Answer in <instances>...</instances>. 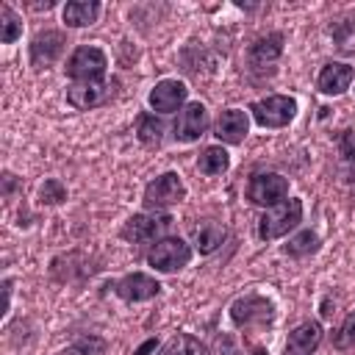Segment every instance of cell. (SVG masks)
I'll list each match as a JSON object with an SVG mask.
<instances>
[{
    "instance_id": "cell-19",
    "label": "cell",
    "mask_w": 355,
    "mask_h": 355,
    "mask_svg": "<svg viewBox=\"0 0 355 355\" xmlns=\"http://www.w3.org/2000/svg\"><path fill=\"white\" fill-rule=\"evenodd\" d=\"M227 166H230V155H227V150H225L222 144L205 147V150L200 153V158H197V169H200L202 175H211V178L227 172Z\"/></svg>"
},
{
    "instance_id": "cell-12",
    "label": "cell",
    "mask_w": 355,
    "mask_h": 355,
    "mask_svg": "<svg viewBox=\"0 0 355 355\" xmlns=\"http://www.w3.org/2000/svg\"><path fill=\"white\" fill-rule=\"evenodd\" d=\"M111 97V83L105 80H86V83H72L67 89V103L78 111H89L103 105Z\"/></svg>"
},
{
    "instance_id": "cell-3",
    "label": "cell",
    "mask_w": 355,
    "mask_h": 355,
    "mask_svg": "<svg viewBox=\"0 0 355 355\" xmlns=\"http://www.w3.org/2000/svg\"><path fill=\"white\" fill-rule=\"evenodd\" d=\"M67 75L75 83H86V80H103L105 69H108V58L97 44H80L72 50V55L67 58Z\"/></svg>"
},
{
    "instance_id": "cell-28",
    "label": "cell",
    "mask_w": 355,
    "mask_h": 355,
    "mask_svg": "<svg viewBox=\"0 0 355 355\" xmlns=\"http://www.w3.org/2000/svg\"><path fill=\"white\" fill-rule=\"evenodd\" d=\"M338 150H341L344 161H352V164H355V133H352V130H347V133L338 139Z\"/></svg>"
},
{
    "instance_id": "cell-21",
    "label": "cell",
    "mask_w": 355,
    "mask_h": 355,
    "mask_svg": "<svg viewBox=\"0 0 355 355\" xmlns=\"http://www.w3.org/2000/svg\"><path fill=\"white\" fill-rule=\"evenodd\" d=\"M161 355H211L205 349V344L191 336V333H178L175 338H169V344L161 349Z\"/></svg>"
},
{
    "instance_id": "cell-15",
    "label": "cell",
    "mask_w": 355,
    "mask_h": 355,
    "mask_svg": "<svg viewBox=\"0 0 355 355\" xmlns=\"http://www.w3.org/2000/svg\"><path fill=\"white\" fill-rule=\"evenodd\" d=\"M67 47V36L61 31H42L33 36L31 42V64L39 69V67H47L53 64Z\"/></svg>"
},
{
    "instance_id": "cell-7",
    "label": "cell",
    "mask_w": 355,
    "mask_h": 355,
    "mask_svg": "<svg viewBox=\"0 0 355 355\" xmlns=\"http://www.w3.org/2000/svg\"><path fill=\"white\" fill-rule=\"evenodd\" d=\"M288 197V180L277 172H255L247 183V200L261 208H272Z\"/></svg>"
},
{
    "instance_id": "cell-17",
    "label": "cell",
    "mask_w": 355,
    "mask_h": 355,
    "mask_svg": "<svg viewBox=\"0 0 355 355\" xmlns=\"http://www.w3.org/2000/svg\"><path fill=\"white\" fill-rule=\"evenodd\" d=\"M225 241V227L219 222H200L194 230H191V244L200 255H211L222 247Z\"/></svg>"
},
{
    "instance_id": "cell-11",
    "label": "cell",
    "mask_w": 355,
    "mask_h": 355,
    "mask_svg": "<svg viewBox=\"0 0 355 355\" xmlns=\"http://www.w3.org/2000/svg\"><path fill=\"white\" fill-rule=\"evenodd\" d=\"M175 139L178 141H197L208 130V108L202 103H189L175 119Z\"/></svg>"
},
{
    "instance_id": "cell-14",
    "label": "cell",
    "mask_w": 355,
    "mask_h": 355,
    "mask_svg": "<svg viewBox=\"0 0 355 355\" xmlns=\"http://www.w3.org/2000/svg\"><path fill=\"white\" fill-rule=\"evenodd\" d=\"M352 80H355V69L349 64H344V61H327L319 69L316 89L322 94H327V97H336V94H344Z\"/></svg>"
},
{
    "instance_id": "cell-22",
    "label": "cell",
    "mask_w": 355,
    "mask_h": 355,
    "mask_svg": "<svg viewBox=\"0 0 355 355\" xmlns=\"http://www.w3.org/2000/svg\"><path fill=\"white\" fill-rule=\"evenodd\" d=\"M105 349H108L105 338H100V336H94V333H83V336H78L67 349H61L58 355H105Z\"/></svg>"
},
{
    "instance_id": "cell-6",
    "label": "cell",
    "mask_w": 355,
    "mask_h": 355,
    "mask_svg": "<svg viewBox=\"0 0 355 355\" xmlns=\"http://www.w3.org/2000/svg\"><path fill=\"white\" fill-rule=\"evenodd\" d=\"M230 319L236 327H244V330L266 327L275 319V305L261 294H247L230 305Z\"/></svg>"
},
{
    "instance_id": "cell-5",
    "label": "cell",
    "mask_w": 355,
    "mask_h": 355,
    "mask_svg": "<svg viewBox=\"0 0 355 355\" xmlns=\"http://www.w3.org/2000/svg\"><path fill=\"white\" fill-rule=\"evenodd\" d=\"M191 261V247L178 236H164L147 252V263L155 272H178Z\"/></svg>"
},
{
    "instance_id": "cell-10",
    "label": "cell",
    "mask_w": 355,
    "mask_h": 355,
    "mask_svg": "<svg viewBox=\"0 0 355 355\" xmlns=\"http://www.w3.org/2000/svg\"><path fill=\"white\" fill-rule=\"evenodd\" d=\"M186 94H189V89H186L183 80H178V78H164V80H158V83L153 86L147 103H150V108L158 111V114H172V111H178V108L186 103Z\"/></svg>"
},
{
    "instance_id": "cell-18",
    "label": "cell",
    "mask_w": 355,
    "mask_h": 355,
    "mask_svg": "<svg viewBox=\"0 0 355 355\" xmlns=\"http://www.w3.org/2000/svg\"><path fill=\"white\" fill-rule=\"evenodd\" d=\"M61 17H64V22H67L69 28H86V25L97 22V17H100V3H97V0H72V3L64 6Z\"/></svg>"
},
{
    "instance_id": "cell-8",
    "label": "cell",
    "mask_w": 355,
    "mask_h": 355,
    "mask_svg": "<svg viewBox=\"0 0 355 355\" xmlns=\"http://www.w3.org/2000/svg\"><path fill=\"white\" fill-rule=\"evenodd\" d=\"M169 222H172L169 214H136L122 225L119 236L130 244H144V241L158 239L169 227Z\"/></svg>"
},
{
    "instance_id": "cell-24",
    "label": "cell",
    "mask_w": 355,
    "mask_h": 355,
    "mask_svg": "<svg viewBox=\"0 0 355 355\" xmlns=\"http://www.w3.org/2000/svg\"><path fill=\"white\" fill-rule=\"evenodd\" d=\"M319 250V236L313 233V230H300L294 239H288V244L283 247V252L286 255H291V258H305V255H311V252H316Z\"/></svg>"
},
{
    "instance_id": "cell-2",
    "label": "cell",
    "mask_w": 355,
    "mask_h": 355,
    "mask_svg": "<svg viewBox=\"0 0 355 355\" xmlns=\"http://www.w3.org/2000/svg\"><path fill=\"white\" fill-rule=\"evenodd\" d=\"M183 197H186V186H183L180 175H178V172H164V175H158L155 180H150V183L144 186L141 202H144L147 211L161 214V211L178 205Z\"/></svg>"
},
{
    "instance_id": "cell-20",
    "label": "cell",
    "mask_w": 355,
    "mask_h": 355,
    "mask_svg": "<svg viewBox=\"0 0 355 355\" xmlns=\"http://www.w3.org/2000/svg\"><path fill=\"white\" fill-rule=\"evenodd\" d=\"M280 53H283V36H280V33H266V36H261V39L252 42V47H250V61H252V64H269V61H275Z\"/></svg>"
},
{
    "instance_id": "cell-26",
    "label": "cell",
    "mask_w": 355,
    "mask_h": 355,
    "mask_svg": "<svg viewBox=\"0 0 355 355\" xmlns=\"http://www.w3.org/2000/svg\"><path fill=\"white\" fill-rule=\"evenodd\" d=\"M39 197H42L44 205H61L67 200V189H64V183L58 178H47L42 183V189H39Z\"/></svg>"
},
{
    "instance_id": "cell-30",
    "label": "cell",
    "mask_w": 355,
    "mask_h": 355,
    "mask_svg": "<svg viewBox=\"0 0 355 355\" xmlns=\"http://www.w3.org/2000/svg\"><path fill=\"white\" fill-rule=\"evenodd\" d=\"M155 349H158V341H155V338H150V341H144V344H141V347H139L133 355H153Z\"/></svg>"
},
{
    "instance_id": "cell-4",
    "label": "cell",
    "mask_w": 355,
    "mask_h": 355,
    "mask_svg": "<svg viewBox=\"0 0 355 355\" xmlns=\"http://www.w3.org/2000/svg\"><path fill=\"white\" fill-rule=\"evenodd\" d=\"M250 114L261 128H286L297 116V100L288 94H269L250 103Z\"/></svg>"
},
{
    "instance_id": "cell-13",
    "label": "cell",
    "mask_w": 355,
    "mask_h": 355,
    "mask_svg": "<svg viewBox=\"0 0 355 355\" xmlns=\"http://www.w3.org/2000/svg\"><path fill=\"white\" fill-rule=\"evenodd\" d=\"M250 130V116L241 108H225L214 122V136L222 144H241Z\"/></svg>"
},
{
    "instance_id": "cell-1",
    "label": "cell",
    "mask_w": 355,
    "mask_h": 355,
    "mask_svg": "<svg viewBox=\"0 0 355 355\" xmlns=\"http://www.w3.org/2000/svg\"><path fill=\"white\" fill-rule=\"evenodd\" d=\"M300 222H302V200L300 197H286L283 202L266 208V214L258 222V236L263 241H272V239H280L288 230H294Z\"/></svg>"
},
{
    "instance_id": "cell-9",
    "label": "cell",
    "mask_w": 355,
    "mask_h": 355,
    "mask_svg": "<svg viewBox=\"0 0 355 355\" xmlns=\"http://www.w3.org/2000/svg\"><path fill=\"white\" fill-rule=\"evenodd\" d=\"M111 288H114V294H116L119 300H125V302H147V300L158 297L161 283H158L155 277L144 275V272H133V275L119 277Z\"/></svg>"
},
{
    "instance_id": "cell-25",
    "label": "cell",
    "mask_w": 355,
    "mask_h": 355,
    "mask_svg": "<svg viewBox=\"0 0 355 355\" xmlns=\"http://www.w3.org/2000/svg\"><path fill=\"white\" fill-rule=\"evenodd\" d=\"M0 42L3 44H14L22 36V19L17 17V11L11 6H0Z\"/></svg>"
},
{
    "instance_id": "cell-27",
    "label": "cell",
    "mask_w": 355,
    "mask_h": 355,
    "mask_svg": "<svg viewBox=\"0 0 355 355\" xmlns=\"http://www.w3.org/2000/svg\"><path fill=\"white\" fill-rule=\"evenodd\" d=\"M333 344H336L338 349H352V347H355V311L347 313V319H344L341 327L336 330Z\"/></svg>"
},
{
    "instance_id": "cell-29",
    "label": "cell",
    "mask_w": 355,
    "mask_h": 355,
    "mask_svg": "<svg viewBox=\"0 0 355 355\" xmlns=\"http://www.w3.org/2000/svg\"><path fill=\"white\" fill-rule=\"evenodd\" d=\"M14 186H17V178H14L11 172H3V194H6V197H11Z\"/></svg>"
},
{
    "instance_id": "cell-23",
    "label": "cell",
    "mask_w": 355,
    "mask_h": 355,
    "mask_svg": "<svg viewBox=\"0 0 355 355\" xmlns=\"http://www.w3.org/2000/svg\"><path fill=\"white\" fill-rule=\"evenodd\" d=\"M164 122L155 116V114H141L139 116V141L141 144H147V147H158L161 144V139H164Z\"/></svg>"
},
{
    "instance_id": "cell-16",
    "label": "cell",
    "mask_w": 355,
    "mask_h": 355,
    "mask_svg": "<svg viewBox=\"0 0 355 355\" xmlns=\"http://www.w3.org/2000/svg\"><path fill=\"white\" fill-rule=\"evenodd\" d=\"M319 344H322V324L319 322H302L288 333L286 355H311Z\"/></svg>"
}]
</instances>
